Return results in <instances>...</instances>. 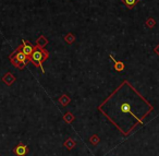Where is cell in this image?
<instances>
[{
  "mask_svg": "<svg viewBox=\"0 0 159 156\" xmlns=\"http://www.w3.org/2000/svg\"><path fill=\"white\" fill-rule=\"evenodd\" d=\"M2 81L5 82L7 85H12V84L14 83V81H16V77H14L12 73H10V72H8L7 74L5 75V77L2 78Z\"/></svg>",
  "mask_w": 159,
  "mask_h": 156,
  "instance_id": "obj_6",
  "label": "cell"
},
{
  "mask_svg": "<svg viewBox=\"0 0 159 156\" xmlns=\"http://www.w3.org/2000/svg\"><path fill=\"white\" fill-rule=\"evenodd\" d=\"M64 146L68 147L69 149H74V146H75V141L72 140V139H68V140H66V142H64Z\"/></svg>",
  "mask_w": 159,
  "mask_h": 156,
  "instance_id": "obj_11",
  "label": "cell"
},
{
  "mask_svg": "<svg viewBox=\"0 0 159 156\" xmlns=\"http://www.w3.org/2000/svg\"><path fill=\"white\" fill-rule=\"evenodd\" d=\"M70 102H71V98L68 96V95H66V94H63L59 98V103L61 104L63 107H66V105H69V103H70Z\"/></svg>",
  "mask_w": 159,
  "mask_h": 156,
  "instance_id": "obj_8",
  "label": "cell"
},
{
  "mask_svg": "<svg viewBox=\"0 0 159 156\" xmlns=\"http://www.w3.org/2000/svg\"><path fill=\"white\" fill-rule=\"evenodd\" d=\"M89 141H91V143L92 144H94V145H96V144H98L99 143V138H98L97 135H92L91 136V139H89Z\"/></svg>",
  "mask_w": 159,
  "mask_h": 156,
  "instance_id": "obj_13",
  "label": "cell"
},
{
  "mask_svg": "<svg viewBox=\"0 0 159 156\" xmlns=\"http://www.w3.org/2000/svg\"><path fill=\"white\" fill-rule=\"evenodd\" d=\"M29 153V146L24 144H20L13 149V154L16 156H25Z\"/></svg>",
  "mask_w": 159,
  "mask_h": 156,
  "instance_id": "obj_4",
  "label": "cell"
},
{
  "mask_svg": "<svg viewBox=\"0 0 159 156\" xmlns=\"http://www.w3.org/2000/svg\"><path fill=\"white\" fill-rule=\"evenodd\" d=\"M74 116H73L72 114H71V112H66V115H64L63 116V120L66 121V123H71V122H73V121H74Z\"/></svg>",
  "mask_w": 159,
  "mask_h": 156,
  "instance_id": "obj_9",
  "label": "cell"
},
{
  "mask_svg": "<svg viewBox=\"0 0 159 156\" xmlns=\"http://www.w3.org/2000/svg\"><path fill=\"white\" fill-rule=\"evenodd\" d=\"M120 111L122 114H130L132 116H135L134 114L132 112V107H131V104L129 102H122L120 104Z\"/></svg>",
  "mask_w": 159,
  "mask_h": 156,
  "instance_id": "obj_5",
  "label": "cell"
},
{
  "mask_svg": "<svg viewBox=\"0 0 159 156\" xmlns=\"http://www.w3.org/2000/svg\"><path fill=\"white\" fill-rule=\"evenodd\" d=\"M21 49H22V51L27 56V57H30V56L33 54L34 49H35V46H33V45H31V43L25 42V40H23L22 45H21Z\"/></svg>",
  "mask_w": 159,
  "mask_h": 156,
  "instance_id": "obj_3",
  "label": "cell"
},
{
  "mask_svg": "<svg viewBox=\"0 0 159 156\" xmlns=\"http://www.w3.org/2000/svg\"><path fill=\"white\" fill-rule=\"evenodd\" d=\"M64 40H66V42L68 43V44H72V43L75 40V37L73 36V34H66V36L64 37Z\"/></svg>",
  "mask_w": 159,
  "mask_h": 156,
  "instance_id": "obj_12",
  "label": "cell"
},
{
  "mask_svg": "<svg viewBox=\"0 0 159 156\" xmlns=\"http://www.w3.org/2000/svg\"><path fill=\"white\" fill-rule=\"evenodd\" d=\"M110 58L112 59V61H113V64H115V70L117 71V72H121V71H123L124 70V64L122 61H117V60L113 58V56L112 55H110Z\"/></svg>",
  "mask_w": 159,
  "mask_h": 156,
  "instance_id": "obj_7",
  "label": "cell"
},
{
  "mask_svg": "<svg viewBox=\"0 0 159 156\" xmlns=\"http://www.w3.org/2000/svg\"><path fill=\"white\" fill-rule=\"evenodd\" d=\"M10 59H11L12 64H13L14 67H16V68H19L20 70H23L24 67L26 66L30 61L29 57H27V56L22 51L21 46L18 47V49H16V50L14 51L11 56H10Z\"/></svg>",
  "mask_w": 159,
  "mask_h": 156,
  "instance_id": "obj_2",
  "label": "cell"
},
{
  "mask_svg": "<svg viewBox=\"0 0 159 156\" xmlns=\"http://www.w3.org/2000/svg\"><path fill=\"white\" fill-rule=\"evenodd\" d=\"M137 1H139V0H122V2H123L128 8H130V9H132V8L136 5Z\"/></svg>",
  "mask_w": 159,
  "mask_h": 156,
  "instance_id": "obj_10",
  "label": "cell"
},
{
  "mask_svg": "<svg viewBox=\"0 0 159 156\" xmlns=\"http://www.w3.org/2000/svg\"><path fill=\"white\" fill-rule=\"evenodd\" d=\"M49 58V53L47 50H45L44 48L42 47L35 46V49H34L33 54L29 57V60L34 64L35 67H38L42 71L43 74H45V70L44 67H43V61H46L47 59Z\"/></svg>",
  "mask_w": 159,
  "mask_h": 156,
  "instance_id": "obj_1",
  "label": "cell"
}]
</instances>
